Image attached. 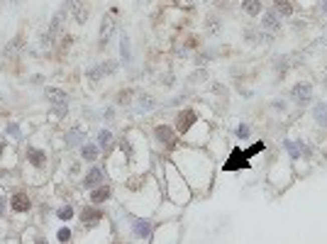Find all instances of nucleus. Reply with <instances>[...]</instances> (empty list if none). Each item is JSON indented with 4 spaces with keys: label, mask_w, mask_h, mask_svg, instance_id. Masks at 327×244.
<instances>
[{
    "label": "nucleus",
    "mask_w": 327,
    "mask_h": 244,
    "mask_svg": "<svg viewBox=\"0 0 327 244\" xmlns=\"http://www.w3.org/2000/svg\"><path fill=\"white\" fill-rule=\"evenodd\" d=\"M73 13H76V22H78V25H86V22H88V13H91L88 5L76 3V5H73Z\"/></svg>",
    "instance_id": "27"
},
{
    "label": "nucleus",
    "mask_w": 327,
    "mask_h": 244,
    "mask_svg": "<svg viewBox=\"0 0 327 244\" xmlns=\"http://www.w3.org/2000/svg\"><path fill=\"white\" fill-rule=\"evenodd\" d=\"M154 232V222L151 220H144V217H134L132 220V234L137 239H149Z\"/></svg>",
    "instance_id": "11"
},
{
    "label": "nucleus",
    "mask_w": 327,
    "mask_h": 244,
    "mask_svg": "<svg viewBox=\"0 0 327 244\" xmlns=\"http://www.w3.org/2000/svg\"><path fill=\"white\" fill-rule=\"evenodd\" d=\"M203 30H205V35H210V37H215L222 32V18L220 15H208L205 22H203Z\"/></svg>",
    "instance_id": "18"
},
{
    "label": "nucleus",
    "mask_w": 327,
    "mask_h": 244,
    "mask_svg": "<svg viewBox=\"0 0 327 244\" xmlns=\"http://www.w3.org/2000/svg\"><path fill=\"white\" fill-rule=\"evenodd\" d=\"M259 18H261V30H264V32H269V35H278V32H281V18H278L273 10L261 13Z\"/></svg>",
    "instance_id": "12"
},
{
    "label": "nucleus",
    "mask_w": 327,
    "mask_h": 244,
    "mask_svg": "<svg viewBox=\"0 0 327 244\" xmlns=\"http://www.w3.org/2000/svg\"><path fill=\"white\" fill-rule=\"evenodd\" d=\"M103 217H105V212L100 210L98 205H88V207H83V212H81V222H83V227H95V225H100L103 222Z\"/></svg>",
    "instance_id": "9"
},
{
    "label": "nucleus",
    "mask_w": 327,
    "mask_h": 244,
    "mask_svg": "<svg viewBox=\"0 0 327 244\" xmlns=\"http://www.w3.org/2000/svg\"><path fill=\"white\" fill-rule=\"evenodd\" d=\"M22 47H25V39H22V35H18V37L13 39V42H8V44H5V49H3V57H5V59L18 57L20 52H22Z\"/></svg>",
    "instance_id": "22"
},
{
    "label": "nucleus",
    "mask_w": 327,
    "mask_h": 244,
    "mask_svg": "<svg viewBox=\"0 0 327 244\" xmlns=\"http://www.w3.org/2000/svg\"><path fill=\"white\" fill-rule=\"evenodd\" d=\"M81 159L83 161H95L98 159V147L95 144H83L81 147Z\"/></svg>",
    "instance_id": "29"
},
{
    "label": "nucleus",
    "mask_w": 327,
    "mask_h": 244,
    "mask_svg": "<svg viewBox=\"0 0 327 244\" xmlns=\"http://www.w3.org/2000/svg\"><path fill=\"white\" fill-rule=\"evenodd\" d=\"M188 81H191V83H200V81H208V69L203 66V69H198V71H193V76H188Z\"/></svg>",
    "instance_id": "31"
},
{
    "label": "nucleus",
    "mask_w": 327,
    "mask_h": 244,
    "mask_svg": "<svg viewBox=\"0 0 327 244\" xmlns=\"http://www.w3.org/2000/svg\"><path fill=\"white\" fill-rule=\"evenodd\" d=\"M132 93H134L132 88H122L120 95H117V103H120V105H129V103H132Z\"/></svg>",
    "instance_id": "32"
},
{
    "label": "nucleus",
    "mask_w": 327,
    "mask_h": 244,
    "mask_svg": "<svg viewBox=\"0 0 327 244\" xmlns=\"http://www.w3.org/2000/svg\"><path fill=\"white\" fill-rule=\"evenodd\" d=\"M156 105H159V103H156V98H154V95L139 93V98H137V105H134V113H137V115H146V113H151Z\"/></svg>",
    "instance_id": "15"
},
{
    "label": "nucleus",
    "mask_w": 327,
    "mask_h": 244,
    "mask_svg": "<svg viewBox=\"0 0 327 244\" xmlns=\"http://www.w3.org/2000/svg\"><path fill=\"white\" fill-rule=\"evenodd\" d=\"M112 32H115V18L112 15H103L100 20V47H108V42L112 39Z\"/></svg>",
    "instance_id": "14"
},
{
    "label": "nucleus",
    "mask_w": 327,
    "mask_h": 244,
    "mask_svg": "<svg viewBox=\"0 0 327 244\" xmlns=\"http://www.w3.org/2000/svg\"><path fill=\"white\" fill-rule=\"evenodd\" d=\"M176 5H179V8H186V10H193V3H191V0H176Z\"/></svg>",
    "instance_id": "38"
},
{
    "label": "nucleus",
    "mask_w": 327,
    "mask_h": 244,
    "mask_svg": "<svg viewBox=\"0 0 327 244\" xmlns=\"http://www.w3.org/2000/svg\"><path fill=\"white\" fill-rule=\"evenodd\" d=\"M291 100L298 105V108H305L308 103H312V86L310 83H295L291 88Z\"/></svg>",
    "instance_id": "6"
},
{
    "label": "nucleus",
    "mask_w": 327,
    "mask_h": 244,
    "mask_svg": "<svg viewBox=\"0 0 327 244\" xmlns=\"http://www.w3.org/2000/svg\"><path fill=\"white\" fill-rule=\"evenodd\" d=\"M196 122H198V113H196L193 108H183V110H179V115H176V132L186 137L188 132L193 130Z\"/></svg>",
    "instance_id": "3"
},
{
    "label": "nucleus",
    "mask_w": 327,
    "mask_h": 244,
    "mask_svg": "<svg viewBox=\"0 0 327 244\" xmlns=\"http://www.w3.org/2000/svg\"><path fill=\"white\" fill-rule=\"evenodd\" d=\"M213 3H215V8H227L232 0H213Z\"/></svg>",
    "instance_id": "39"
},
{
    "label": "nucleus",
    "mask_w": 327,
    "mask_h": 244,
    "mask_svg": "<svg viewBox=\"0 0 327 244\" xmlns=\"http://www.w3.org/2000/svg\"><path fill=\"white\" fill-rule=\"evenodd\" d=\"M3 212H5V200L0 198V215H3Z\"/></svg>",
    "instance_id": "41"
},
{
    "label": "nucleus",
    "mask_w": 327,
    "mask_h": 244,
    "mask_svg": "<svg viewBox=\"0 0 327 244\" xmlns=\"http://www.w3.org/2000/svg\"><path fill=\"white\" fill-rule=\"evenodd\" d=\"M235 134L239 137V139H249V137H252V130H249V125H244V122H242V125H237Z\"/></svg>",
    "instance_id": "34"
},
{
    "label": "nucleus",
    "mask_w": 327,
    "mask_h": 244,
    "mask_svg": "<svg viewBox=\"0 0 327 244\" xmlns=\"http://www.w3.org/2000/svg\"><path fill=\"white\" fill-rule=\"evenodd\" d=\"M105 178V173H103V169H91L88 173H86V178H83V188H95L100 186V181Z\"/></svg>",
    "instance_id": "24"
},
{
    "label": "nucleus",
    "mask_w": 327,
    "mask_h": 244,
    "mask_svg": "<svg viewBox=\"0 0 327 244\" xmlns=\"http://www.w3.org/2000/svg\"><path fill=\"white\" fill-rule=\"evenodd\" d=\"M271 10H273V13H276V15H278L281 20L293 18V3H291V0H273Z\"/></svg>",
    "instance_id": "19"
},
{
    "label": "nucleus",
    "mask_w": 327,
    "mask_h": 244,
    "mask_svg": "<svg viewBox=\"0 0 327 244\" xmlns=\"http://www.w3.org/2000/svg\"><path fill=\"white\" fill-rule=\"evenodd\" d=\"M56 215H59L61 220H71V217H73V207H71V205L59 207V210H56Z\"/></svg>",
    "instance_id": "35"
},
{
    "label": "nucleus",
    "mask_w": 327,
    "mask_h": 244,
    "mask_svg": "<svg viewBox=\"0 0 327 244\" xmlns=\"http://www.w3.org/2000/svg\"><path fill=\"white\" fill-rule=\"evenodd\" d=\"M310 117H312V122H315L317 127L327 130V103H315V108H312Z\"/></svg>",
    "instance_id": "17"
},
{
    "label": "nucleus",
    "mask_w": 327,
    "mask_h": 244,
    "mask_svg": "<svg viewBox=\"0 0 327 244\" xmlns=\"http://www.w3.org/2000/svg\"><path fill=\"white\" fill-rule=\"evenodd\" d=\"M103 117H105V120H112V117H115V113H112V108H108V110L103 113Z\"/></svg>",
    "instance_id": "40"
},
{
    "label": "nucleus",
    "mask_w": 327,
    "mask_h": 244,
    "mask_svg": "<svg viewBox=\"0 0 327 244\" xmlns=\"http://www.w3.org/2000/svg\"><path fill=\"white\" fill-rule=\"evenodd\" d=\"M73 44V37H61V42H59V54H64V52H69V47Z\"/></svg>",
    "instance_id": "36"
},
{
    "label": "nucleus",
    "mask_w": 327,
    "mask_h": 244,
    "mask_svg": "<svg viewBox=\"0 0 327 244\" xmlns=\"http://www.w3.org/2000/svg\"><path fill=\"white\" fill-rule=\"evenodd\" d=\"M325 88H327V78H325Z\"/></svg>",
    "instance_id": "43"
},
{
    "label": "nucleus",
    "mask_w": 327,
    "mask_h": 244,
    "mask_svg": "<svg viewBox=\"0 0 327 244\" xmlns=\"http://www.w3.org/2000/svg\"><path fill=\"white\" fill-rule=\"evenodd\" d=\"M3 151H5V142H0V154H3Z\"/></svg>",
    "instance_id": "42"
},
{
    "label": "nucleus",
    "mask_w": 327,
    "mask_h": 244,
    "mask_svg": "<svg viewBox=\"0 0 327 244\" xmlns=\"http://www.w3.org/2000/svg\"><path fill=\"white\" fill-rule=\"evenodd\" d=\"M0 105H3V98H0Z\"/></svg>",
    "instance_id": "44"
},
{
    "label": "nucleus",
    "mask_w": 327,
    "mask_h": 244,
    "mask_svg": "<svg viewBox=\"0 0 327 244\" xmlns=\"http://www.w3.org/2000/svg\"><path fill=\"white\" fill-rule=\"evenodd\" d=\"M10 207H13L15 212H27V210L32 207V200H30L27 193H15V195L10 198Z\"/></svg>",
    "instance_id": "16"
},
{
    "label": "nucleus",
    "mask_w": 327,
    "mask_h": 244,
    "mask_svg": "<svg viewBox=\"0 0 327 244\" xmlns=\"http://www.w3.org/2000/svg\"><path fill=\"white\" fill-rule=\"evenodd\" d=\"M242 13L249 18H259L264 13V5H261V0H242Z\"/></svg>",
    "instance_id": "23"
},
{
    "label": "nucleus",
    "mask_w": 327,
    "mask_h": 244,
    "mask_svg": "<svg viewBox=\"0 0 327 244\" xmlns=\"http://www.w3.org/2000/svg\"><path fill=\"white\" fill-rule=\"evenodd\" d=\"M283 149L288 151V156L295 159V161L310 159V156H312V149H310L303 139H283Z\"/></svg>",
    "instance_id": "4"
},
{
    "label": "nucleus",
    "mask_w": 327,
    "mask_h": 244,
    "mask_svg": "<svg viewBox=\"0 0 327 244\" xmlns=\"http://www.w3.org/2000/svg\"><path fill=\"white\" fill-rule=\"evenodd\" d=\"M56 239H59V242H69V239H71V229H69V227H61L59 234H56Z\"/></svg>",
    "instance_id": "37"
},
{
    "label": "nucleus",
    "mask_w": 327,
    "mask_h": 244,
    "mask_svg": "<svg viewBox=\"0 0 327 244\" xmlns=\"http://www.w3.org/2000/svg\"><path fill=\"white\" fill-rule=\"evenodd\" d=\"M225 171H249L252 169V164H249V156H247V151L242 149H232L230 151V159L225 161Z\"/></svg>",
    "instance_id": "5"
},
{
    "label": "nucleus",
    "mask_w": 327,
    "mask_h": 244,
    "mask_svg": "<svg viewBox=\"0 0 327 244\" xmlns=\"http://www.w3.org/2000/svg\"><path fill=\"white\" fill-rule=\"evenodd\" d=\"M120 151H122V156H125V161H127V164H132V161H134V147H132L129 137H122V139H120Z\"/></svg>",
    "instance_id": "26"
},
{
    "label": "nucleus",
    "mask_w": 327,
    "mask_h": 244,
    "mask_svg": "<svg viewBox=\"0 0 327 244\" xmlns=\"http://www.w3.org/2000/svg\"><path fill=\"white\" fill-rule=\"evenodd\" d=\"M27 159H30V164H32L35 169H44V166H47V151L37 149V147H30V149H27Z\"/></svg>",
    "instance_id": "21"
},
{
    "label": "nucleus",
    "mask_w": 327,
    "mask_h": 244,
    "mask_svg": "<svg viewBox=\"0 0 327 244\" xmlns=\"http://www.w3.org/2000/svg\"><path fill=\"white\" fill-rule=\"evenodd\" d=\"M154 134H156V139L164 144L166 151H176V142H179L176 134H179V132H174L169 125H156V127H154Z\"/></svg>",
    "instance_id": "7"
},
{
    "label": "nucleus",
    "mask_w": 327,
    "mask_h": 244,
    "mask_svg": "<svg viewBox=\"0 0 327 244\" xmlns=\"http://www.w3.org/2000/svg\"><path fill=\"white\" fill-rule=\"evenodd\" d=\"M166 183H169V195L176 200V203H186L188 198H191V193H188V183H186V178H183V173H179V169L174 166V164H166Z\"/></svg>",
    "instance_id": "2"
},
{
    "label": "nucleus",
    "mask_w": 327,
    "mask_h": 244,
    "mask_svg": "<svg viewBox=\"0 0 327 244\" xmlns=\"http://www.w3.org/2000/svg\"><path fill=\"white\" fill-rule=\"evenodd\" d=\"M176 166L181 169V173L191 181V186L205 188L213 181V159L208 154H203L200 149H179L174 154Z\"/></svg>",
    "instance_id": "1"
},
{
    "label": "nucleus",
    "mask_w": 327,
    "mask_h": 244,
    "mask_svg": "<svg viewBox=\"0 0 327 244\" xmlns=\"http://www.w3.org/2000/svg\"><path fill=\"white\" fill-rule=\"evenodd\" d=\"M117 69H120V64L117 61H103V64H98V66H93L91 71H88V78L91 81H98V78H103V76H115L117 74Z\"/></svg>",
    "instance_id": "10"
},
{
    "label": "nucleus",
    "mask_w": 327,
    "mask_h": 244,
    "mask_svg": "<svg viewBox=\"0 0 327 244\" xmlns=\"http://www.w3.org/2000/svg\"><path fill=\"white\" fill-rule=\"evenodd\" d=\"M98 144L105 149V154H108L110 149H112V132L110 130H100L98 132Z\"/></svg>",
    "instance_id": "28"
},
{
    "label": "nucleus",
    "mask_w": 327,
    "mask_h": 244,
    "mask_svg": "<svg viewBox=\"0 0 327 244\" xmlns=\"http://www.w3.org/2000/svg\"><path fill=\"white\" fill-rule=\"evenodd\" d=\"M112 198V188L110 186H95V190H91V203L93 205H103L105 200Z\"/></svg>",
    "instance_id": "20"
},
{
    "label": "nucleus",
    "mask_w": 327,
    "mask_h": 244,
    "mask_svg": "<svg viewBox=\"0 0 327 244\" xmlns=\"http://www.w3.org/2000/svg\"><path fill=\"white\" fill-rule=\"evenodd\" d=\"M44 95H47V100H49L54 108H69V93H66V91L47 86V88H44Z\"/></svg>",
    "instance_id": "13"
},
{
    "label": "nucleus",
    "mask_w": 327,
    "mask_h": 244,
    "mask_svg": "<svg viewBox=\"0 0 327 244\" xmlns=\"http://www.w3.org/2000/svg\"><path fill=\"white\" fill-rule=\"evenodd\" d=\"M61 22H64V18L56 13L54 18H52V22H49V27H47V32H44V37H42V44H44V47H52L56 39L64 35V32H61Z\"/></svg>",
    "instance_id": "8"
},
{
    "label": "nucleus",
    "mask_w": 327,
    "mask_h": 244,
    "mask_svg": "<svg viewBox=\"0 0 327 244\" xmlns=\"http://www.w3.org/2000/svg\"><path fill=\"white\" fill-rule=\"evenodd\" d=\"M86 139V132L81 130V127H71V130L66 132V147L71 149V147H76V144H81Z\"/></svg>",
    "instance_id": "25"
},
{
    "label": "nucleus",
    "mask_w": 327,
    "mask_h": 244,
    "mask_svg": "<svg viewBox=\"0 0 327 244\" xmlns=\"http://www.w3.org/2000/svg\"><path fill=\"white\" fill-rule=\"evenodd\" d=\"M264 149H266V144H264V142H254L249 149H244V151H247V156L252 159V156H256V154H261Z\"/></svg>",
    "instance_id": "33"
},
{
    "label": "nucleus",
    "mask_w": 327,
    "mask_h": 244,
    "mask_svg": "<svg viewBox=\"0 0 327 244\" xmlns=\"http://www.w3.org/2000/svg\"><path fill=\"white\" fill-rule=\"evenodd\" d=\"M120 52H122V61L129 64V61H132V54H129V37L127 35L120 37Z\"/></svg>",
    "instance_id": "30"
}]
</instances>
